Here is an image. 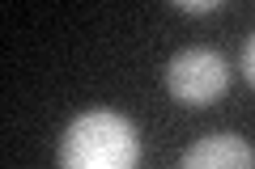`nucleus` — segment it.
Returning <instances> with one entry per match:
<instances>
[{"label": "nucleus", "instance_id": "20e7f679", "mask_svg": "<svg viewBox=\"0 0 255 169\" xmlns=\"http://www.w3.org/2000/svg\"><path fill=\"white\" fill-rule=\"evenodd\" d=\"M174 9H183V13H213V9H221V0H174Z\"/></svg>", "mask_w": 255, "mask_h": 169}, {"label": "nucleus", "instance_id": "f257e3e1", "mask_svg": "<svg viewBox=\"0 0 255 169\" xmlns=\"http://www.w3.org/2000/svg\"><path fill=\"white\" fill-rule=\"evenodd\" d=\"M60 169H136L140 135L119 110H85L60 135Z\"/></svg>", "mask_w": 255, "mask_h": 169}, {"label": "nucleus", "instance_id": "f03ea898", "mask_svg": "<svg viewBox=\"0 0 255 169\" xmlns=\"http://www.w3.org/2000/svg\"><path fill=\"white\" fill-rule=\"evenodd\" d=\"M230 85V63L209 47H187L166 63V89L183 106H209L226 93Z\"/></svg>", "mask_w": 255, "mask_h": 169}, {"label": "nucleus", "instance_id": "39448f33", "mask_svg": "<svg viewBox=\"0 0 255 169\" xmlns=\"http://www.w3.org/2000/svg\"><path fill=\"white\" fill-rule=\"evenodd\" d=\"M243 76H247V80L255 85V34H251V38L243 43Z\"/></svg>", "mask_w": 255, "mask_h": 169}, {"label": "nucleus", "instance_id": "7ed1b4c3", "mask_svg": "<svg viewBox=\"0 0 255 169\" xmlns=\"http://www.w3.org/2000/svg\"><path fill=\"white\" fill-rule=\"evenodd\" d=\"M179 169H255V148L234 131H213L183 152Z\"/></svg>", "mask_w": 255, "mask_h": 169}]
</instances>
